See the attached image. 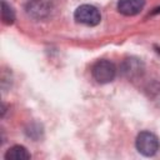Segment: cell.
<instances>
[{
  "mask_svg": "<svg viewBox=\"0 0 160 160\" xmlns=\"http://www.w3.org/2000/svg\"><path fill=\"white\" fill-rule=\"evenodd\" d=\"M160 148L159 139L150 131H141L136 138V149L144 156H152Z\"/></svg>",
  "mask_w": 160,
  "mask_h": 160,
  "instance_id": "1",
  "label": "cell"
},
{
  "mask_svg": "<svg viewBox=\"0 0 160 160\" xmlns=\"http://www.w3.org/2000/svg\"><path fill=\"white\" fill-rule=\"evenodd\" d=\"M91 74L94 79L100 84L110 82L116 76V68L109 60H99L94 64L91 69Z\"/></svg>",
  "mask_w": 160,
  "mask_h": 160,
  "instance_id": "2",
  "label": "cell"
},
{
  "mask_svg": "<svg viewBox=\"0 0 160 160\" xmlns=\"http://www.w3.org/2000/svg\"><path fill=\"white\" fill-rule=\"evenodd\" d=\"M74 18L80 24H84V25H88V26H95L100 22L101 20V15H100V11L92 6V5H89V4H84V5H80L75 12H74Z\"/></svg>",
  "mask_w": 160,
  "mask_h": 160,
  "instance_id": "3",
  "label": "cell"
},
{
  "mask_svg": "<svg viewBox=\"0 0 160 160\" xmlns=\"http://www.w3.org/2000/svg\"><path fill=\"white\" fill-rule=\"evenodd\" d=\"M145 5V0H119L118 10L126 16H134L139 14Z\"/></svg>",
  "mask_w": 160,
  "mask_h": 160,
  "instance_id": "4",
  "label": "cell"
},
{
  "mask_svg": "<svg viewBox=\"0 0 160 160\" xmlns=\"http://www.w3.org/2000/svg\"><path fill=\"white\" fill-rule=\"evenodd\" d=\"M4 158L6 160H28L31 158V155L26 150V148L21 145H14L5 152Z\"/></svg>",
  "mask_w": 160,
  "mask_h": 160,
  "instance_id": "5",
  "label": "cell"
},
{
  "mask_svg": "<svg viewBox=\"0 0 160 160\" xmlns=\"http://www.w3.org/2000/svg\"><path fill=\"white\" fill-rule=\"evenodd\" d=\"M26 11L29 15L31 16H35V18H42L48 14L49 9L46 6V4L44 1H40V0H35V1H31L28 4V8H26Z\"/></svg>",
  "mask_w": 160,
  "mask_h": 160,
  "instance_id": "6",
  "label": "cell"
},
{
  "mask_svg": "<svg viewBox=\"0 0 160 160\" xmlns=\"http://www.w3.org/2000/svg\"><path fill=\"white\" fill-rule=\"evenodd\" d=\"M141 70H142V64L138 59H128L124 64V72L129 78L140 75Z\"/></svg>",
  "mask_w": 160,
  "mask_h": 160,
  "instance_id": "7",
  "label": "cell"
},
{
  "mask_svg": "<svg viewBox=\"0 0 160 160\" xmlns=\"http://www.w3.org/2000/svg\"><path fill=\"white\" fill-rule=\"evenodd\" d=\"M1 20L6 25H11L15 20V12L5 0H1Z\"/></svg>",
  "mask_w": 160,
  "mask_h": 160,
  "instance_id": "8",
  "label": "cell"
}]
</instances>
